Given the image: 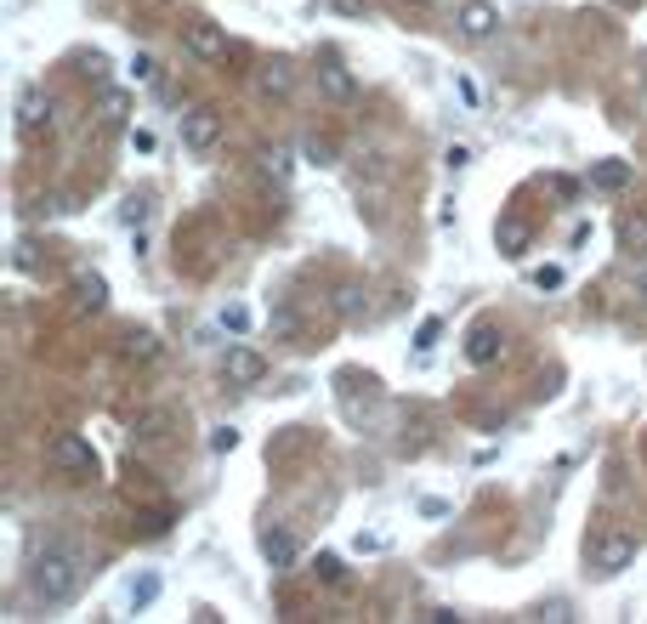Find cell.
Instances as JSON below:
<instances>
[{
    "mask_svg": "<svg viewBox=\"0 0 647 624\" xmlns=\"http://www.w3.org/2000/svg\"><path fill=\"white\" fill-rule=\"evenodd\" d=\"M80 585H86V556L74 551V545H46V551L35 556V568H29V590H35L46 607L74 602Z\"/></svg>",
    "mask_w": 647,
    "mask_h": 624,
    "instance_id": "1",
    "label": "cell"
},
{
    "mask_svg": "<svg viewBox=\"0 0 647 624\" xmlns=\"http://www.w3.org/2000/svg\"><path fill=\"white\" fill-rule=\"evenodd\" d=\"M52 466L63 471V477H74V483H86V477H97V449H91L86 437L63 432L52 443Z\"/></svg>",
    "mask_w": 647,
    "mask_h": 624,
    "instance_id": "2",
    "label": "cell"
},
{
    "mask_svg": "<svg viewBox=\"0 0 647 624\" xmlns=\"http://www.w3.org/2000/svg\"><path fill=\"white\" fill-rule=\"evenodd\" d=\"M636 562V539L630 534H596L591 545V573L596 579H613V573H625Z\"/></svg>",
    "mask_w": 647,
    "mask_h": 624,
    "instance_id": "3",
    "label": "cell"
},
{
    "mask_svg": "<svg viewBox=\"0 0 647 624\" xmlns=\"http://www.w3.org/2000/svg\"><path fill=\"white\" fill-rule=\"evenodd\" d=\"M216 142H222V114H216V108H188V114H182V148H193V154H210V148H216Z\"/></svg>",
    "mask_w": 647,
    "mask_h": 624,
    "instance_id": "4",
    "label": "cell"
},
{
    "mask_svg": "<svg viewBox=\"0 0 647 624\" xmlns=\"http://www.w3.org/2000/svg\"><path fill=\"white\" fill-rule=\"evenodd\" d=\"M455 29H460V40H494L500 35V6H489V0H460Z\"/></svg>",
    "mask_w": 647,
    "mask_h": 624,
    "instance_id": "5",
    "label": "cell"
},
{
    "mask_svg": "<svg viewBox=\"0 0 647 624\" xmlns=\"http://www.w3.org/2000/svg\"><path fill=\"white\" fill-rule=\"evenodd\" d=\"M182 46H188L199 63H222V57H228V35H222V23H205V18L182 29Z\"/></svg>",
    "mask_w": 647,
    "mask_h": 624,
    "instance_id": "6",
    "label": "cell"
},
{
    "mask_svg": "<svg viewBox=\"0 0 647 624\" xmlns=\"http://www.w3.org/2000/svg\"><path fill=\"white\" fill-rule=\"evenodd\" d=\"M222 375H228V386H256L267 375V358L250 347H228L222 352Z\"/></svg>",
    "mask_w": 647,
    "mask_h": 624,
    "instance_id": "7",
    "label": "cell"
},
{
    "mask_svg": "<svg viewBox=\"0 0 647 624\" xmlns=\"http://www.w3.org/2000/svg\"><path fill=\"white\" fill-rule=\"evenodd\" d=\"M18 131H23V137H40V131H52V97H40V91H23V97H18Z\"/></svg>",
    "mask_w": 647,
    "mask_h": 624,
    "instance_id": "8",
    "label": "cell"
},
{
    "mask_svg": "<svg viewBox=\"0 0 647 624\" xmlns=\"http://www.w3.org/2000/svg\"><path fill=\"white\" fill-rule=\"evenodd\" d=\"M318 91L335 97V103H352V97H358V74H352L347 63H318Z\"/></svg>",
    "mask_w": 647,
    "mask_h": 624,
    "instance_id": "9",
    "label": "cell"
},
{
    "mask_svg": "<svg viewBox=\"0 0 647 624\" xmlns=\"http://www.w3.org/2000/svg\"><path fill=\"white\" fill-rule=\"evenodd\" d=\"M74 307H80V312H103L108 307V278L103 273H80V278H74Z\"/></svg>",
    "mask_w": 647,
    "mask_h": 624,
    "instance_id": "10",
    "label": "cell"
},
{
    "mask_svg": "<svg viewBox=\"0 0 647 624\" xmlns=\"http://www.w3.org/2000/svg\"><path fill=\"white\" fill-rule=\"evenodd\" d=\"M528 239H534V233H528V222H523V216H500V222H494V244H500L506 256H523V250H528Z\"/></svg>",
    "mask_w": 647,
    "mask_h": 624,
    "instance_id": "11",
    "label": "cell"
},
{
    "mask_svg": "<svg viewBox=\"0 0 647 624\" xmlns=\"http://www.w3.org/2000/svg\"><path fill=\"white\" fill-rule=\"evenodd\" d=\"M500 347H506V341H500V330H494V324H477V330L466 335V358H472V364H494V358H500Z\"/></svg>",
    "mask_w": 647,
    "mask_h": 624,
    "instance_id": "12",
    "label": "cell"
},
{
    "mask_svg": "<svg viewBox=\"0 0 647 624\" xmlns=\"http://www.w3.org/2000/svg\"><path fill=\"white\" fill-rule=\"evenodd\" d=\"M256 86H262V97H290L296 91V69L290 63H262L256 69Z\"/></svg>",
    "mask_w": 647,
    "mask_h": 624,
    "instance_id": "13",
    "label": "cell"
},
{
    "mask_svg": "<svg viewBox=\"0 0 647 624\" xmlns=\"http://www.w3.org/2000/svg\"><path fill=\"white\" fill-rule=\"evenodd\" d=\"M591 188H596V193L630 188V165H625V159H596V165H591Z\"/></svg>",
    "mask_w": 647,
    "mask_h": 624,
    "instance_id": "14",
    "label": "cell"
},
{
    "mask_svg": "<svg viewBox=\"0 0 647 624\" xmlns=\"http://www.w3.org/2000/svg\"><path fill=\"white\" fill-rule=\"evenodd\" d=\"M262 556H267V568H290L296 562V539L284 528H262Z\"/></svg>",
    "mask_w": 647,
    "mask_h": 624,
    "instance_id": "15",
    "label": "cell"
},
{
    "mask_svg": "<svg viewBox=\"0 0 647 624\" xmlns=\"http://www.w3.org/2000/svg\"><path fill=\"white\" fill-rule=\"evenodd\" d=\"M619 244H625L630 256H647V210H630L625 222H619Z\"/></svg>",
    "mask_w": 647,
    "mask_h": 624,
    "instance_id": "16",
    "label": "cell"
},
{
    "mask_svg": "<svg viewBox=\"0 0 647 624\" xmlns=\"http://www.w3.org/2000/svg\"><path fill=\"white\" fill-rule=\"evenodd\" d=\"M125 358H131V364H154V358H159V335L154 330H131V335H125Z\"/></svg>",
    "mask_w": 647,
    "mask_h": 624,
    "instance_id": "17",
    "label": "cell"
},
{
    "mask_svg": "<svg viewBox=\"0 0 647 624\" xmlns=\"http://www.w3.org/2000/svg\"><path fill=\"white\" fill-rule=\"evenodd\" d=\"M335 312H341V318H364V312H369L364 284H341V290H335Z\"/></svg>",
    "mask_w": 647,
    "mask_h": 624,
    "instance_id": "18",
    "label": "cell"
},
{
    "mask_svg": "<svg viewBox=\"0 0 647 624\" xmlns=\"http://www.w3.org/2000/svg\"><path fill=\"white\" fill-rule=\"evenodd\" d=\"M125 108H131V97H125V91H103V97H97V120H103V125H120Z\"/></svg>",
    "mask_w": 647,
    "mask_h": 624,
    "instance_id": "19",
    "label": "cell"
},
{
    "mask_svg": "<svg viewBox=\"0 0 647 624\" xmlns=\"http://www.w3.org/2000/svg\"><path fill=\"white\" fill-rule=\"evenodd\" d=\"M313 573H318V579H324V585H341V579H347V562H341V556H335V551H318Z\"/></svg>",
    "mask_w": 647,
    "mask_h": 624,
    "instance_id": "20",
    "label": "cell"
},
{
    "mask_svg": "<svg viewBox=\"0 0 647 624\" xmlns=\"http://www.w3.org/2000/svg\"><path fill=\"white\" fill-rule=\"evenodd\" d=\"M262 176L284 182V176H290V154H284V148H267V154H262Z\"/></svg>",
    "mask_w": 647,
    "mask_h": 624,
    "instance_id": "21",
    "label": "cell"
},
{
    "mask_svg": "<svg viewBox=\"0 0 647 624\" xmlns=\"http://www.w3.org/2000/svg\"><path fill=\"white\" fill-rule=\"evenodd\" d=\"M131 74H137V86H154V74H159V63L148 52H137L131 57Z\"/></svg>",
    "mask_w": 647,
    "mask_h": 624,
    "instance_id": "22",
    "label": "cell"
},
{
    "mask_svg": "<svg viewBox=\"0 0 647 624\" xmlns=\"http://www.w3.org/2000/svg\"><path fill=\"white\" fill-rule=\"evenodd\" d=\"M528 278H534V290H562V278L568 273H562V267H534Z\"/></svg>",
    "mask_w": 647,
    "mask_h": 624,
    "instance_id": "23",
    "label": "cell"
},
{
    "mask_svg": "<svg viewBox=\"0 0 647 624\" xmlns=\"http://www.w3.org/2000/svg\"><path fill=\"white\" fill-rule=\"evenodd\" d=\"M210 449H216V454H233V449H239V432H233V426H216V432H210Z\"/></svg>",
    "mask_w": 647,
    "mask_h": 624,
    "instance_id": "24",
    "label": "cell"
},
{
    "mask_svg": "<svg viewBox=\"0 0 647 624\" xmlns=\"http://www.w3.org/2000/svg\"><path fill=\"white\" fill-rule=\"evenodd\" d=\"M222 330H228V335H245V330H250V312H245V307H228V312H222Z\"/></svg>",
    "mask_w": 647,
    "mask_h": 624,
    "instance_id": "25",
    "label": "cell"
},
{
    "mask_svg": "<svg viewBox=\"0 0 647 624\" xmlns=\"http://www.w3.org/2000/svg\"><path fill=\"white\" fill-rule=\"evenodd\" d=\"M438 335H443V324H438V318H426V324H420V335H415V347L432 352V347H438Z\"/></svg>",
    "mask_w": 647,
    "mask_h": 624,
    "instance_id": "26",
    "label": "cell"
},
{
    "mask_svg": "<svg viewBox=\"0 0 647 624\" xmlns=\"http://www.w3.org/2000/svg\"><path fill=\"white\" fill-rule=\"evenodd\" d=\"M307 159H313V165H335V148L324 137H313V142H307Z\"/></svg>",
    "mask_w": 647,
    "mask_h": 624,
    "instance_id": "27",
    "label": "cell"
},
{
    "mask_svg": "<svg viewBox=\"0 0 647 624\" xmlns=\"http://www.w3.org/2000/svg\"><path fill=\"white\" fill-rule=\"evenodd\" d=\"M154 590H159V579H142V585H131V607H148V602H154Z\"/></svg>",
    "mask_w": 647,
    "mask_h": 624,
    "instance_id": "28",
    "label": "cell"
},
{
    "mask_svg": "<svg viewBox=\"0 0 647 624\" xmlns=\"http://www.w3.org/2000/svg\"><path fill=\"white\" fill-rule=\"evenodd\" d=\"M80 74H86V80H108V57H103V52H91Z\"/></svg>",
    "mask_w": 647,
    "mask_h": 624,
    "instance_id": "29",
    "label": "cell"
},
{
    "mask_svg": "<svg viewBox=\"0 0 647 624\" xmlns=\"http://www.w3.org/2000/svg\"><path fill=\"white\" fill-rule=\"evenodd\" d=\"M330 6H335V12H347V18H364V12H369V0H330Z\"/></svg>",
    "mask_w": 647,
    "mask_h": 624,
    "instance_id": "30",
    "label": "cell"
},
{
    "mask_svg": "<svg viewBox=\"0 0 647 624\" xmlns=\"http://www.w3.org/2000/svg\"><path fill=\"white\" fill-rule=\"evenodd\" d=\"M409 6H432V0H409Z\"/></svg>",
    "mask_w": 647,
    "mask_h": 624,
    "instance_id": "31",
    "label": "cell"
},
{
    "mask_svg": "<svg viewBox=\"0 0 647 624\" xmlns=\"http://www.w3.org/2000/svg\"><path fill=\"white\" fill-rule=\"evenodd\" d=\"M642 301H647V278H642Z\"/></svg>",
    "mask_w": 647,
    "mask_h": 624,
    "instance_id": "32",
    "label": "cell"
},
{
    "mask_svg": "<svg viewBox=\"0 0 647 624\" xmlns=\"http://www.w3.org/2000/svg\"><path fill=\"white\" fill-rule=\"evenodd\" d=\"M6 6H18V0H6Z\"/></svg>",
    "mask_w": 647,
    "mask_h": 624,
    "instance_id": "33",
    "label": "cell"
}]
</instances>
